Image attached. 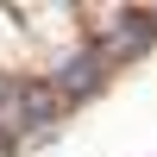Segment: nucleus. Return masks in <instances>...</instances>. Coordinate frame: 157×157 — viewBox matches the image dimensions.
Segmentation results:
<instances>
[{"mask_svg":"<svg viewBox=\"0 0 157 157\" xmlns=\"http://www.w3.org/2000/svg\"><path fill=\"white\" fill-rule=\"evenodd\" d=\"M101 75H107V57L88 44V50H75V57L50 75V88H57V101H82V94H94V88H101Z\"/></svg>","mask_w":157,"mask_h":157,"instance_id":"nucleus-1","label":"nucleus"}]
</instances>
